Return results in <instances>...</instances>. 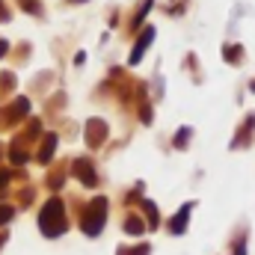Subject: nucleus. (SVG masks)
<instances>
[{
  "instance_id": "nucleus-4",
  "label": "nucleus",
  "mask_w": 255,
  "mask_h": 255,
  "mask_svg": "<svg viewBox=\"0 0 255 255\" xmlns=\"http://www.w3.org/2000/svg\"><path fill=\"white\" fill-rule=\"evenodd\" d=\"M151 39H154V30H145V36H142V42H139V45L133 48V54H130V63H136V60L142 57V51H145V45H148Z\"/></svg>"
},
{
  "instance_id": "nucleus-7",
  "label": "nucleus",
  "mask_w": 255,
  "mask_h": 255,
  "mask_svg": "<svg viewBox=\"0 0 255 255\" xmlns=\"http://www.w3.org/2000/svg\"><path fill=\"white\" fill-rule=\"evenodd\" d=\"M142 232V223L139 220H128V235H139Z\"/></svg>"
},
{
  "instance_id": "nucleus-1",
  "label": "nucleus",
  "mask_w": 255,
  "mask_h": 255,
  "mask_svg": "<svg viewBox=\"0 0 255 255\" xmlns=\"http://www.w3.org/2000/svg\"><path fill=\"white\" fill-rule=\"evenodd\" d=\"M42 232L48 235V238H57V235H63L65 229V214H63V205L57 202V199H51L48 205H45V211H42Z\"/></svg>"
},
{
  "instance_id": "nucleus-3",
  "label": "nucleus",
  "mask_w": 255,
  "mask_h": 255,
  "mask_svg": "<svg viewBox=\"0 0 255 255\" xmlns=\"http://www.w3.org/2000/svg\"><path fill=\"white\" fill-rule=\"evenodd\" d=\"M190 208L193 205H184V208L178 211V217L172 220V235H181V232H184V223H187V217H190Z\"/></svg>"
},
{
  "instance_id": "nucleus-5",
  "label": "nucleus",
  "mask_w": 255,
  "mask_h": 255,
  "mask_svg": "<svg viewBox=\"0 0 255 255\" xmlns=\"http://www.w3.org/2000/svg\"><path fill=\"white\" fill-rule=\"evenodd\" d=\"M74 172H77V175H80L86 184H95V172H92L86 163H74Z\"/></svg>"
},
{
  "instance_id": "nucleus-8",
  "label": "nucleus",
  "mask_w": 255,
  "mask_h": 255,
  "mask_svg": "<svg viewBox=\"0 0 255 255\" xmlns=\"http://www.w3.org/2000/svg\"><path fill=\"white\" fill-rule=\"evenodd\" d=\"M12 217V208H6V205H0V223H6Z\"/></svg>"
},
{
  "instance_id": "nucleus-2",
  "label": "nucleus",
  "mask_w": 255,
  "mask_h": 255,
  "mask_svg": "<svg viewBox=\"0 0 255 255\" xmlns=\"http://www.w3.org/2000/svg\"><path fill=\"white\" fill-rule=\"evenodd\" d=\"M101 226H104V199H98V202L86 211V217H83V232H86V235H98Z\"/></svg>"
},
{
  "instance_id": "nucleus-9",
  "label": "nucleus",
  "mask_w": 255,
  "mask_h": 255,
  "mask_svg": "<svg viewBox=\"0 0 255 255\" xmlns=\"http://www.w3.org/2000/svg\"><path fill=\"white\" fill-rule=\"evenodd\" d=\"M3 51H6V45H3V42H0V54H3Z\"/></svg>"
},
{
  "instance_id": "nucleus-6",
  "label": "nucleus",
  "mask_w": 255,
  "mask_h": 255,
  "mask_svg": "<svg viewBox=\"0 0 255 255\" xmlns=\"http://www.w3.org/2000/svg\"><path fill=\"white\" fill-rule=\"evenodd\" d=\"M51 151H54V136H48V142L42 145V160H48V157H51Z\"/></svg>"
}]
</instances>
